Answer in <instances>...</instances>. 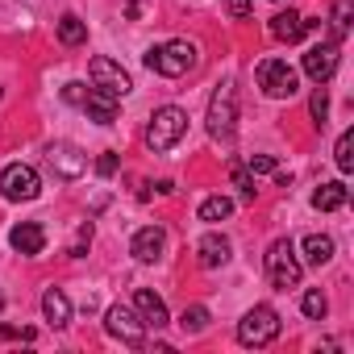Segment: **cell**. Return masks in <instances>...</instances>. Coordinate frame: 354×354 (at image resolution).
Returning a JSON list of instances; mask_svg holds the SVG:
<instances>
[{
  "label": "cell",
  "instance_id": "6da1fadb",
  "mask_svg": "<svg viewBox=\"0 0 354 354\" xmlns=\"http://www.w3.org/2000/svg\"><path fill=\"white\" fill-rule=\"evenodd\" d=\"M196 63H201V55H196V46H192L188 38H171V42H162V46H150V50H146V67H150V71H158V75H167V80L188 75Z\"/></svg>",
  "mask_w": 354,
  "mask_h": 354
},
{
  "label": "cell",
  "instance_id": "9a60e30c",
  "mask_svg": "<svg viewBox=\"0 0 354 354\" xmlns=\"http://www.w3.org/2000/svg\"><path fill=\"white\" fill-rule=\"evenodd\" d=\"M80 109H84L96 125H113V121H117V96H109V92H100V88H88L84 100H80Z\"/></svg>",
  "mask_w": 354,
  "mask_h": 354
},
{
  "label": "cell",
  "instance_id": "836d02e7",
  "mask_svg": "<svg viewBox=\"0 0 354 354\" xmlns=\"http://www.w3.org/2000/svg\"><path fill=\"white\" fill-rule=\"evenodd\" d=\"M84 92H88L84 84H67V88H63V100H71V104H80V100H84Z\"/></svg>",
  "mask_w": 354,
  "mask_h": 354
},
{
  "label": "cell",
  "instance_id": "ba28073f",
  "mask_svg": "<svg viewBox=\"0 0 354 354\" xmlns=\"http://www.w3.org/2000/svg\"><path fill=\"white\" fill-rule=\"evenodd\" d=\"M259 88H263L271 100H288V96H296L300 80H296V71H292L283 59H263V63H259Z\"/></svg>",
  "mask_w": 354,
  "mask_h": 354
},
{
  "label": "cell",
  "instance_id": "5b68a950",
  "mask_svg": "<svg viewBox=\"0 0 354 354\" xmlns=\"http://www.w3.org/2000/svg\"><path fill=\"white\" fill-rule=\"evenodd\" d=\"M238 129V84H221L209 100V133L217 142H230Z\"/></svg>",
  "mask_w": 354,
  "mask_h": 354
},
{
  "label": "cell",
  "instance_id": "ac0fdd59",
  "mask_svg": "<svg viewBox=\"0 0 354 354\" xmlns=\"http://www.w3.org/2000/svg\"><path fill=\"white\" fill-rule=\"evenodd\" d=\"M304 34H308V30H304V17H300V13L288 9V13H275V17H271V38H275V42H300Z\"/></svg>",
  "mask_w": 354,
  "mask_h": 354
},
{
  "label": "cell",
  "instance_id": "484cf974",
  "mask_svg": "<svg viewBox=\"0 0 354 354\" xmlns=\"http://www.w3.org/2000/svg\"><path fill=\"white\" fill-rule=\"evenodd\" d=\"M350 17H354V0H337L333 5V42H342L350 34Z\"/></svg>",
  "mask_w": 354,
  "mask_h": 354
},
{
  "label": "cell",
  "instance_id": "9c48e42d",
  "mask_svg": "<svg viewBox=\"0 0 354 354\" xmlns=\"http://www.w3.org/2000/svg\"><path fill=\"white\" fill-rule=\"evenodd\" d=\"M88 75H92V88H100V92H109V96H117V100L133 92V80H129V71H125L121 63H113V59H92Z\"/></svg>",
  "mask_w": 354,
  "mask_h": 354
},
{
  "label": "cell",
  "instance_id": "30bf717a",
  "mask_svg": "<svg viewBox=\"0 0 354 354\" xmlns=\"http://www.w3.org/2000/svg\"><path fill=\"white\" fill-rule=\"evenodd\" d=\"M337 59H342V46L329 38V42H317V46H308V55H304V75L313 80V84H325L333 71H337Z\"/></svg>",
  "mask_w": 354,
  "mask_h": 354
},
{
  "label": "cell",
  "instance_id": "44dd1931",
  "mask_svg": "<svg viewBox=\"0 0 354 354\" xmlns=\"http://www.w3.org/2000/svg\"><path fill=\"white\" fill-rule=\"evenodd\" d=\"M59 42L63 46H84L88 42V21H80L75 13H63L59 17Z\"/></svg>",
  "mask_w": 354,
  "mask_h": 354
},
{
  "label": "cell",
  "instance_id": "2e32d148",
  "mask_svg": "<svg viewBox=\"0 0 354 354\" xmlns=\"http://www.w3.org/2000/svg\"><path fill=\"white\" fill-rule=\"evenodd\" d=\"M42 317L55 325V329H67L71 325V300L63 288H46L42 292Z\"/></svg>",
  "mask_w": 354,
  "mask_h": 354
},
{
  "label": "cell",
  "instance_id": "d6986e66",
  "mask_svg": "<svg viewBox=\"0 0 354 354\" xmlns=\"http://www.w3.org/2000/svg\"><path fill=\"white\" fill-rule=\"evenodd\" d=\"M350 201V188L342 184V180H333V184H321L317 192H313V209H321V213H333V209H342Z\"/></svg>",
  "mask_w": 354,
  "mask_h": 354
},
{
  "label": "cell",
  "instance_id": "7a4b0ae2",
  "mask_svg": "<svg viewBox=\"0 0 354 354\" xmlns=\"http://www.w3.org/2000/svg\"><path fill=\"white\" fill-rule=\"evenodd\" d=\"M263 271H267V283L275 288V292H292V288H300V259H296V246L288 242V238H275L271 246H267V259H263Z\"/></svg>",
  "mask_w": 354,
  "mask_h": 354
},
{
  "label": "cell",
  "instance_id": "7c38bea8",
  "mask_svg": "<svg viewBox=\"0 0 354 354\" xmlns=\"http://www.w3.org/2000/svg\"><path fill=\"white\" fill-rule=\"evenodd\" d=\"M9 246H13L17 254H26V259H38V254L46 250V230H42L38 221H21V225H13V234H9Z\"/></svg>",
  "mask_w": 354,
  "mask_h": 354
},
{
  "label": "cell",
  "instance_id": "1f68e13d",
  "mask_svg": "<svg viewBox=\"0 0 354 354\" xmlns=\"http://www.w3.org/2000/svg\"><path fill=\"white\" fill-rule=\"evenodd\" d=\"M117 167H121V158H117V154H113V150H104V154H100V158H96V171H100V175H104V180H109V175H117Z\"/></svg>",
  "mask_w": 354,
  "mask_h": 354
},
{
  "label": "cell",
  "instance_id": "8992f818",
  "mask_svg": "<svg viewBox=\"0 0 354 354\" xmlns=\"http://www.w3.org/2000/svg\"><path fill=\"white\" fill-rule=\"evenodd\" d=\"M42 192V180H38V171L30 162H9L5 171H0V196L21 205V201H38Z\"/></svg>",
  "mask_w": 354,
  "mask_h": 354
},
{
  "label": "cell",
  "instance_id": "e0dca14e",
  "mask_svg": "<svg viewBox=\"0 0 354 354\" xmlns=\"http://www.w3.org/2000/svg\"><path fill=\"white\" fill-rule=\"evenodd\" d=\"M196 254H201V267H225L230 263V238L225 234H205L201 242H196Z\"/></svg>",
  "mask_w": 354,
  "mask_h": 354
},
{
  "label": "cell",
  "instance_id": "ffe728a7",
  "mask_svg": "<svg viewBox=\"0 0 354 354\" xmlns=\"http://www.w3.org/2000/svg\"><path fill=\"white\" fill-rule=\"evenodd\" d=\"M329 259H333V238L308 234V238H304V263H308V267H325Z\"/></svg>",
  "mask_w": 354,
  "mask_h": 354
},
{
  "label": "cell",
  "instance_id": "4dcf8cb0",
  "mask_svg": "<svg viewBox=\"0 0 354 354\" xmlns=\"http://www.w3.org/2000/svg\"><path fill=\"white\" fill-rule=\"evenodd\" d=\"M250 9H254V0H225V13H230L234 21H246Z\"/></svg>",
  "mask_w": 354,
  "mask_h": 354
},
{
  "label": "cell",
  "instance_id": "3957f363",
  "mask_svg": "<svg viewBox=\"0 0 354 354\" xmlns=\"http://www.w3.org/2000/svg\"><path fill=\"white\" fill-rule=\"evenodd\" d=\"M184 133H188V113L180 104H162V109H154V117L146 125V146L150 150H171Z\"/></svg>",
  "mask_w": 354,
  "mask_h": 354
},
{
  "label": "cell",
  "instance_id": "cb8c5ba5",
  "mask_svg": "<svg viewBox=\"0 0 354 354\" xmlns=\"http://www.w3.org/2000/svg\"><path fill=\"white\" fill-rule=\"evenodd\" d=\"M180 329H184V333H205V329H209V308H205V304L184 308V313H180Z\"/></svg>",
  "mask_w": 354,
  "mask_h": 354
},
{
  "label": "cell",
  "instance_id": "5bb4252c",
  "mask_svg": "<svg viewBox=\"0 0 354 354\" xmlns=\"http://www.w3.org/2000/svg\"><path fill=\"white\" fill-rule=\"evenodd\" d=\"M133 308H138V317H142V325L146 329H162L171 317H167V304H162V296H154L150 288H138L133 292Z\"/></svg>",
  "mask_w": 354,
  "mask_h": 354
},
{
  "label": "cell",
  "instance_id": "f546056e",
  "mask_svg": "<svg viewBox=\"0 0 354 354\" xmlns=\"http://www.w3.org/2000/svg\"><path fill=\"white\" fill-rule=\"evenodd\" d=\"M88 242H92V221H84V225H80V238L71 242V250H67V254H71V259H84Z\"/></svg>",
  "mask_w": 354,
  "mask_h": 354
},
{
  "label": "cell",
  "instance_id": "f1b7e54d",
  "mask_svg": "<svg viewBox=\"0 0 354 354\" xmlns=\"http://www.w3.org/2000/svg\"><path fill=\"white\" fill-rule=\"evenodd\" d=\"M246 171H250V175H275V158H271V154H250Z\"/></svg>",
  "mask_w": 354,
  "mask_h": 354
},
{
  "label": "cell",
  "instance_id": "52a82bcc",
  "mask_svg": "<svg viewBox=\"0 0 354 354\" xmlns=\"http://www.w3.org/2000/svg\"><path fill=\"white\" fill-rule=\"evenodd\" d=\"M104 329H109V337H117V342L129 346V350H142V346H146V325H142V317H138L133 308H125V304H113V308L104 313Z\"/></svg>",
  "mask_w": 354,
  "mask_h": 354
},
{
  "label": "cell",
  "instance_id": "4316f807",
  "mask_svg": "<svg viewBox=\"0 0 354 354\" xmlns=\"http://www.w3.org/2000/svg\"><path fill=\"white\" fill-rule=\"evenodd\" d=\"M350 146H354V133L346 129V133L337 138V146H333V162H337V171H350V167H354V154H350Z\"/></svg>",
  "mask_w": 354,
  "mask_h": 354
},
{
  "label": "cell",
  "instance_id": "83f0119b",
  "mask_svg": "<svg viewBox=\"0 0 354 354\" xmlns=\"http://www.w3.org/2000/svg\"><path fill=\"white\" fill-rule=\"evenodd\" d=\"M308 113H313V121L317 125H325V113H329V92L317 84V92H313V100H308Z\"/></svg>",
  "mask_w": 354,
  "mask_h": 354
},
{
  "label": "cell",
  "instance_id": "e575fe53",
  "mask_svg": "<svg viewBox=\"0 0 354 354\" xmlns=\"http://www.w3.org/2000/svg\"><path fill=\"white\" fill-rule=\"evenodd\" d=\"M154 188H158V196H171V192H175V184H171V180H158Z\"/></svg>",
  "mask_w": 354,
  "mask_h": 354
},
{
  "label": "cell",
  "instance_id": "d4e9b609",
  "mask_svg": "<svg viewBox=\"0 0 354 354\" xmlns=\"http://www.w3.org/2000/svg\"><path fill=\"white\" fill-rule=\"evenodd\" d=\"M230 175H234V188H238V196L242 201H254V175L246 171V162H230Z\"/></svg>",
  "mask_w": 354,
  "mask_h": 354
},
{
  "label": "cell",
  "instance_id": "277c9868",
  "mask_svg": "<svg viewBox=\"0 0 354 354\" xmlns=\"http://www.w3.org/2000/svg\"><path fill=\"white\" fill-rule=\"evenodd\" d=\"M279 329H283L279 313H275L271 304H254V308L238 321V342L250 346V350H259V346H271V342L279 337Z\"/></svg>",
  "mask_w": 354,
  "mask_h": 354
},
{
  "label": "cell",
  "instance_id": "7402d4cb",
  "mask_svg": "<svg viewBox=\"0 0 354 354\" xmlns=\"http://www.w3.org/2000/svg\"><path fill=\"white\" fill-rule=\"evenodd\" d=\"M230 213H234V201H230V196H209V201L201 205V221H209V225H213V221H225Z\"/></svg>",
  "mask_w": 354,
  "mask_h": 354
},
{
  "label": "cell",
  "instance_id": "d6a6232c",
  "mask_svg": "<svg viewBox=\"0 0 354 354\" xmlns=\"http://www.w3.org/2000/svg\"><path fill=\"white\" fill-rule=\"evenodd\" d=\"M0 337H21V342H34V329H17V325H0Z\"/></svg>",
  "mask_w": 354,
  "mask_h": 354
},
{
  "label": "cell",
  "instance_id": "603a6c76",
  "mask_svg": "<svg viewBox=\"0 0 354 354\" xmlns=\"http://www.w3.org/2000/svg\"><path fill=\"white\" fill-rule=\"evenodd\" d=\"M300 308H304V317H308V321H321V317L329 313V300H325V292H321V288H308V292L300 296Z\"/></svg>",
  "mask_w": 354,
  "mask_h": 354
},
{
  "label": "cell",
  "instance_id": "8fae6325",
  "mask_svg": "<svg viewBox=\"0 0 354 354\" xmlns=\"http://www.w3.org/2000/svg\"><path fill=\"white\" fill-rule=\"evenodd\" d=\"M46 158H50V167L63 175V180H75V175L88 171V154H84L80 146H71V142H55Z\"/></svg>",
  "mask_w": 354,
  "mask_h": 354
},
{
  "label": "cell",
  "instance_id": "4fadbf2b",
  "mask_svg": "<svg viewBox=\"0 0 354 354\" xmlns=\"http://www.w3.org/2000/svg\"><path fill=\"white\" fill-rule=\"evenodd\" d=\"M162 246H167V234H162L158 225H142V230L133 234V242H129V254H133L138 263H158V259H162Z\"/></svg>",
  "mask_w": 354,
  "mask_h": 354
}]
</instances>
